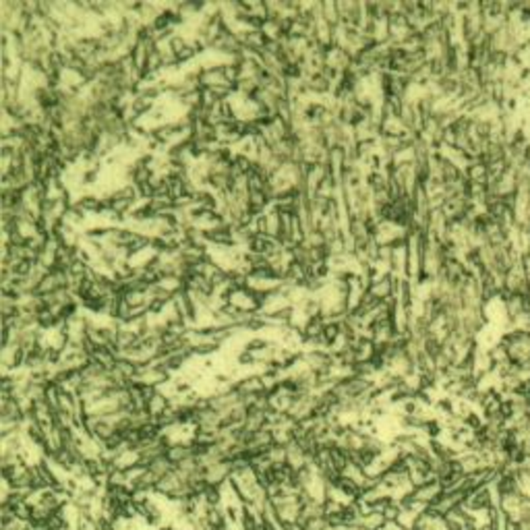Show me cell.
Instances as JSON below:
<instances>
[{"label":"cell","instance_id":"1","mask_svg":"<svg viewBox=\"0 0 530 530\" xmlns=\"http://www.w3.org/2000/svg\"><path fill=\"white\" fill-rule=\"evenodd\" d=\"M369 292H371L373 296H377L379 301L389 298V296H391V274H384L382 278H377V280L371 284Z\"/></svg>","mask_w":530,"mask_h":530},{"label":"cell","instance_id":"2","mask_svg":"<svg viewBox=\"0 0 530 530\" xmlns=\"http://www.w3.org/2000/svg\"><path fill=\"white\" fill-rule=\"evenodd\" d=\"M321 11H323V21L332 27H340V11H337V0H325L321 2Z\"/></svg>","mask_w":530,"mask_h":530},{"label":"cell","instance_id":"3","mask_svg":"<svg viewBox=\"0 0 530 530\" xmlns=\"http://www.w3.org/2000/svg\"><path fill=\"white\" fill-rule=\"evenodd\" d=\"M224 346H220L216 342H199V344H193V355L195 359H212L214 355L222 352Z\"/></svg>","mask_w":530,"mask_h":530}]
</instances>
